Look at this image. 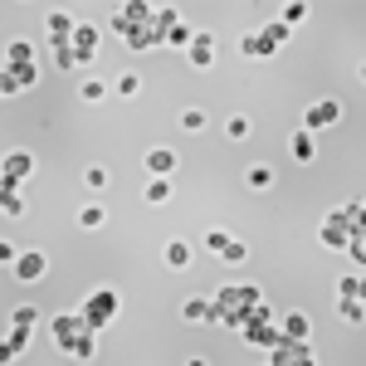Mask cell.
I'll use <instances>...</instances> for the list:
<instances>
[{
  "instance_id": "1",
  "label": "cell",
  "mask_w": 366,
  "mask_h": 366,
  "mask_svg": "<svg viewBox=\"0 0 366 366\" xmlns=\"http://www.w3.org/2000/svg\"><path fill=\"white\" fill-rule=\"evenodd\" d=\"M88 332H98V327H93L83 313H59V317H54V342H59L64 351H74Z\"/></svg>"
},
{
  "instance_id": "2",
  "label": "cell",
  "mask_w": 366,
  "mask_h": 366,
  "mask_svg": "<svg viewBox=\"0 0 366 366\" xmlns=\"http://www.w3.org/2000/svg\"><path fill=\"white\" fill-rule=\"evenodd\" d=\"M117 303H122V298H117L113 288H98V293H88V298H83V317H88L98 332H103V327L117 317Z\"/></svg>"
},
{
  "instance_id": "3",
  "label": "cell",
  "mask_w": 366,
  "mask_h": 366,
  "mask_svg": "<svg viewBox=\"0 0 366 366\" xmlns=\"http://www.w3.org/2000/svg\"><path fill=\"white\" fill-rule=\"evenodd\" d=\"M30 176H35V156H30V151H6V171H0V186H6V191H20Z\"/></svg>"
},
{
  "instance_id": "4",
  "label": "cell",
  "mask_w": 366,
  "mask_h": 366,
  "mask_svg": "<svg viewBox=\"0 0 366 366\" xmlns=\"http://www.w3.org/2000/svg\"><path fill=\"white\" fill-rule=\"evenodd\" d=\"M151 10H156V6H147V0H132V6H122V10L113 15V25H108V30H117V35L127 40L132 30H142V25H151Z\"/></svg>"
},
{
  "instance_id": "5",
  "label": "cell",
  "mask_w": 366,
  "mask_h": 366,
  "mask_svg": "<svg viewBox=\"0 0 366 366\" xmlns=\"http://www.w3.org/2000/svg\"><path fill=\"white\" fill-rule=\"evenodd\" d=\"M337 122H342V103H337V98H317V103L303 113V127H308V132H317V127H337Z\"/></svg>"
},
{
  "instance_id": "6",
  "label": "cell",
  "mask_w": 366,
  "mask_h": 366,
  "mask_svg": "<svg viewBox=\"0 0 366 366\" xmlns=\"http://www.w3.org/2000/svg\"><path fill=\"white\" fill-rule=\"evenodd\" d=\"M35 83H40V69H35V64H25V69H6V78H0V93L15 98V93L35 88Z\"/></svg>"
},
{
  "instance_id": "7",
  "label": "cell",
  "mask_w": 366,
  "mask_h": 366,
  "mask_svg": "<svg viewBox=\"0 0 366 366\" xmlns=\"http://www.w3.org/2000/svg\"><path fill=\"white\" fill-rule=\"evenodd\" d=\"M186 64H191V69H210V64H215V40H210L206 30H196V40H191V49H186Z\"/></svg>"
},
{
  "instance_id": "8",
  "label": "cell",
  "mask_w": 366,
  "mask_h": 366,
  "mask_svg": "<svg viewBox=\"0 0 366 366\" xmlns=\"http://www.w3.org/2000/svg\"><path fill=\"white\" fill-rule=\"evenodd\" d=\"M44 30H49V44H54V49H69V44H74V30H78V25H74V20H69L64 10H54Z\"/></svg>"
},
{
  "instance_id": "9",
  "label": "cell",
  "mask_w": 366,
  "mask_h": 366,
  "mask_svg": "<svg viewBox=\"0 0 366 366\" xmlns=\"http://www.w3.org/2000/svg\"><path fill=\"white\" fill-rule=\"evenodd\" d=\"M44 269H49V259H44L40 249H25V254L15 259V278H25V283H35V278H44Z\"/></svg>"
},
{
  "instance_id": "10",
  "label": "cell",
  "mask_w": 366,
  "mask_h": 366,
  "mask_svg": "<svg viewBox=\"0 0 366 366\" xmlns=\"http://www.w3.org/2000/svg\"><path fill=\"white\" fill-rule=\"evenodd\" d=\"M147 171L151 176H171L176 171V151L171 147H147Z\"/></svg>"
},
{
  "instance_id": "11",
  "label": "cell",
  "mask_w": 366,
  "mask_h": 366,
  "mask_svg": "<svg viewBox=\"0 0 366 366\" xmlns=\"http://www.w3.org/2000/svg\"><path fill=\"white\" fill-rule=\"evenodd\" d=\"M156 44H166V35H161L156 25H142V30L127 35V49H137V54H142V49H156Z\"/></svg>"
},
{
  "instance_id": "12",
  "label": "cell",
  "mask_w": 366,
  "mask_h": 366,
  "mask_svg": "<svg viewBox=\"0 0 366 366\" xmlns=\"http://www.w3.org/2000/svg\"><path fill=\"white\" fill-rule=\"evenodd\" d=\"M25 64H35V44L10 40V44H6V69H25Z\"/></svg>"
},
{
  "instance_id": "13",
  "label": "cell",
  "mask_w": 366,
  "mask_h": 366,
  "mask_svg": "<svg viewBox=\"0 0 366 366\" xmlns=\"http://www.w3.org/2000/svg\"><path fill=\"white\" fill-rule=\"evenodd\" d=\"M288 151H293V161H313V156H317L313 132H308V127H298V132H293V142H288Z\"/></svg>"
},
{
  "instance_id": "14",
  "label": "cell",
  "mask_w": 366,
  "mask_h": 366,
  "mask_svg": "<svg viewBox=\"0 0 366 366\" xmlns=\"http://www.w3.org/2000/svg\"><path fill=\"white\" fill-rule=\"evenodd\" d=\"M278 332H283V342H308V332H313V322H308L303 313H288Z\"/></svg>"
},
{
  "instance_id": "15",
  "label": "cell",
  "mask_w": 366,
  "mask_h": 366,
  "mask_svg": "<svg viewBox=\"0 0 366 366\" xmlns=\"http://www.w3.org/2000/svg\"><path fill=\"white\" fill-rule=\"evenodd\" d=\"M74 49H78L83 59H93V49H98V25H78V30H74Z\"/></svg>"
},
{
  "instance_id": "16",
  "label": "cell",
  "mask_w": 366,
  "mask_h": 366,
  "mask_svg": "<svg viewBox=\"0 0 366 366\" xmlns=\"http://www.w3.org/2000/svg\"><path fill=\"white\" fill-rule=\"evenodd\" d=\"M240 49H244V59H269V54H274V44H269L259 30H254V35H244V40H240Z\"/></svg>"
},
{
  "instance_id": "17",
  "label": "cell",
  "mask_w": 366,
  "mask_h": 366,
  "mask_svg": "<svg viewBox=\"0 0 366 366\" xmlns=\"http://www.w3.org/2000/svg\"><path fill=\"white\" fill-rule=\"evenodd\" d=\"M30 332H35V327H20V322H10V332H6V356H20V351L30 347Z\"/></svg>"
},
{
  "instance_id": "18",
  "label": "cell",
  "mask_w": 366,
  "mask_h": 366,
  "mask_svg": "<svg viewBox=\"0 0 366 366\" xmlns=\"http://www.w3.org/2000/svg\"><path fill=\"white\" fill-rule=\"evenodd\" d=\"M166 269H191V244H186V240L166 244Z\"/></svg>"
},
{
  "instance_id": "19",
  "label": "cell",
  "mask_w": 366,
  "mask_h": 366,
  "mask_svg": "<svg viewBox=\"0 0 366 366\" xmlns=\"http://www.w3.org/2000/svg\"><path fill=\"white\" fill-rule=\"evenodd\" d=\"M181 317H186V322H206L210 317V298H186V303H181Z\"/></svg>"
},
{
  "instance_id": "20",
  "label": "cell",
  "mask_w": 366,
  "mask_h": 366,
  "mask_svg": "<svg viewBox=\"0 0 366 366\" xmlns=\"http://www.w3.org/2000/svg\"><path fill=\"white\" fill-rule=\"evenodd\" d=\"M147 201H151V206L171 201V176H151V181H147Z\"/></svg>"
},
{
  "instance_id": "21",
  "label": "cell",
  "mask_w": 366,
  "mask_h": 366,
  "mask_svg": "<svg viewBox=\"0 0 366 366\" xmlns=\"http://www.w3.org/2000/svg\"><path fill=\"white\" fill-rule=\"evenodd\" d=\"M191 40H196V30H191L186 20H181L176 30H166V44H171V49H191Z\"/></svg>"
},
{
  "instance_id": "22",
  "label": "cell",
  "mask_w": 366,
  "mask_h": 366,
  "mask_svg": "<svg viewBox=\"0 0 366 366\" xmlns=\"http://www.w3.org/2000/svg\"><path fill=\"white\" fill-rule=\"evenodd\" d=\"M259 35H264V40H269V44H274V49H278V44H288V40H293V30H288V25H283V20H274V25H264V30H259Z\"/></svg>"
},
{
  "instance_id": "23",
  "label": "cell",
  "mask_w": 366,
  "mask_h": 366,
  "mask_svg": "<svg viewBox=\"0 0 366 366\" xmlns=\"http://www.w3.org/2000/svg\"><path fill=\"white\" fill-rule=\"evenodd\" d=\"M78 225H83V230H98V225H108V210H103V206H83V210H78Z\"/></svg>"
},
{
  "instance_id": "24",
  "label": "cell",
  "mask_w": 366,
  "mask_h": 366,
  "mask_svg": "<svg viewBox=\"0 0 366 366\" xmlns=\"http://www.w3.org/2000/svg\"><path fill=\"white\" fill-rule=\"evenodd\" d=\"M337 313H342L347 322H366V308H361V298H337Z\"/></svg>"
},
{
  "instance_id": "25",
  "label": "cell",
  "mask_w": 366,
  "mask_h": 366,
  "mask_svg": "<svg viewBox=\"0 0 366 366\" xmlns=\"http://www.w3.org/2000/svg\"><path fill=\"white\" fill-rule=\"evenodd\" d=\"M244 181H249V191H269L274 186V166H254Z\"/></svg>"
},
{
  "instance_id": "26",
  "label": "cell",
  "mask_w": 366,
  "mask_h": 366,
  "mask_svg": "<svg viewBox=\"0 0 366 366\" xmlns=\"http://www.w3.org/2000/svg\"><path fill=\"white\" fill-rule=\"evenodd\" d=\"M54 64H59V69L69 74V69H78V64H88V59H83V54H78V49L69 44V49H54Z\"/></svg>"
},
{
  "instance_id": "27",
  "label": "cell",
  "mask_w": 366,
  "mask_h": 366,
  "mask_svg": "<svg viewBox=\"0 0 366 366\" xmlns=\"http://www.w3.org/2000/svg\"><path fill=\"white\" fill-rule=\"evenodd\" d=\"M347 240H351V235H347L342 225H322V244H327V249H347Z\"/></svg>"
},
{
  "instance_id": "28",
  "label": "cell",
  "mask_w": 366,
  "mask_h": 366,
  "mask_svg": "<svg viewBox=\"0 0 366 366\" xmlns=\"http://www.w3.org/2000/svg\"><path fill=\"white\" fill-rule=\"evenodd\" d=\"M220 259H225V264H244V259H249V249H244V240H225V249H220Z\"/></svg>"
},
{
  "instance_id": "29",
  "label": "cell",
  "mask_w": 366,
  "mask_h": 366,
  "mask_svg": "<svg viewBox=\"0 0 366 366\" xmlns=\"http://www.w3.org/2000/svg\"><path fill=\"white\" fill-rule=\"evenodd\" d=\"M366 293V283H361V274H347L342 283H337V298H361Z\"/></svg>"
},
{
  "instance_id": "30",
  "label": "cell",
  "mask_w": 366,
  "mask_h": 366,
  "mask_svg": "<svg viewBox=\"0 0 366 366\" xmlns=\"http://www.w3.org/2000/svg\"><path fill=\"white\" fill-rule=\"evenodd\" d=\"M0 210H6V220H20L25 215V196L20 191H6V206H0Z\"/></svg>"
},
{
  "instance_id": "31",
  "label": "cell",
  "mask_w": 366,
  "mask_h": 366,
  "mask_svg": "<svg viewBox=\"0 0 366 366\" xmlns=\"http://www.w3.org/2000/svg\"><path fill=\"white\" fill-rule=\"evenodd\" d=\"M181 127H186V132H201V127H206V108H186V113H181Z\"/></svg>"
},
{
  "instance_id": "32",
  "label": "cell",
  "mask_w": 366,
  "mask_h": 366,
  "mask_svg": "<svg viewBox=\"0 0 366 366\" xmlns=\"http://www.w3.org/2000/svg\"><path fill=\"white\" fill-rule=\"evenodd\" d=\"M225 132H230L235 142H244V137H249V117H244V113H235V117L225 122Z\"/></svg>"
},
{
  "instance_id": "33",
  "label": "cell",
  "mask_w": 366,
  "mask_h": 366,
  "mask_svg": "<svg viewBox=\"0 0 366 366\" xmlns=\"http://www.w3.org/2000/svg\"><path fill=\"white\" fill-rule=\"evenodd\" d=\"M83 186H88V191H103V186H108V171H103V166H88V171H83Z\"/></svg>"
},
{
  "instance_id": "34",
  "label": "cell",
  "mask_w": 366,
  "mask_h": 366,
  "mask_svg": "<svg viewBox=\"0 0 366 366\" xmlns=\"http://www.w3.org/2000/svg\"><path fill=\"white\" fill-rule=\"evenodd\" d=\"M303 20H308V6H303V0H293V6L283 10V25L293 30V25H303Z\"/></svg>"
},
{
  "instance_id": "35",
  "label": "cell",
  "mask_w": 366,
  "mask_h": 366,
  "mask_svg": "<svg viewBox=\"0 0 366 366\" xmlns=\"http://www.w3.org/2000/svg\"><path fill=\"white\" fill-rule=\"evenodd\" d=\"M78 93H83V103H103V98H108V88H103L98 78H88V83H83Z\"/></svg>"
},
{
  "instance_id": "36",
  "label": "cell",
  "mask_w": 366,
  "mask_h": 366,
  "mask_svg": "<svg viewBox=\"0 0 366 366\" xmlns=\"http://www.w3.org/2000/svg\"><path fill=\"white\" fill-rule=\"evenodd\" d=\"M137 88H142L137 74H122V78H117V93H122V98H137Z\"/></svg>"
},
{
  "instance_id": "37",
  "label": "cell",
  "mask_w": 366,
  "mask_h": 366,
  "mask_svg": "<svg viewBox=\"0 0 366 366\" xmlns=\"http://www.w3.org/2000/svg\"><path fill=\"white\" fill-rule=\"evenodd\" d=\"M93 351H98V332H88V337H83V342L74 347V356H78V361H88Z\"/></svg>"
},
{
  "instance_id": "38",
  "label": "cell",
  "mask_w": 366,
  "mask_h": 366,
  "mask_svg": "<svg viewBox=\"0 0 366 366\" xmlns=\"http://www.w3.org/2000/svg\"><path fill=\"white\" fill-rule=\"evenodd\" d=\"M225 240H230L225 230H206V249H210V254H220V249H225Z\"/></svg>"
},
{
  "instance_id": "39",
  "label": "cell",
  "mask_w": 366,
  "mask_h": 366,
  "mask_svg": "<svg viewBox=\"0 0 366 366\" xmlns=\"http://www.w3.org/2000/svg\"><path fill=\"white\" fill-rule=\"evenodd\" d=\"M35 317H40L35 308H15V313H10V322H20V327H35Z\"/></svg>"
},
{
  "instance_id": "40",
  "label": "cell",
  "mask_w": 366,
  "mask_h": 366,
  "mask_svg": "<svg viewBox=\"0 0 366 366\" xmlns=\"http://www.w3.org/2000/svg\"><path fill=\"white\" fill-rule=\"evenodd\" d=\"M240 303H244V308H259L264 293H259V288H240Z\"/></svg>"
}]
</instances>
